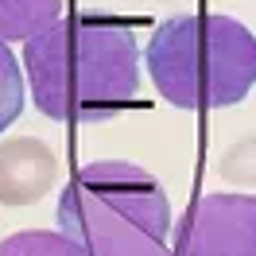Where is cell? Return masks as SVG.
Masks as SVG:
<instances>
[{"label":"cell","instance_id":"7","mask_svg":"<svg viewBox=\"0 0 256 256\" xmlns=\"http://www.w3.org/2000/svg\"><path fill=\"white\" fill-rule=\"evenodd\" d=\"M0 256H90L74 237H66L62 229H24L0 240Z\"/></svg>","mask_w":256,"mask_h":256},{"label":"cell","instance_id":"2","mask_svg":"<svg viewBox=\"0 0 256 256\" xmlns=\"http://www.w3.org/2000/svg\"><path fill=\"white\" fill-rule=\"evenodd\" d=\"M58 229L90 256H175L171 202L152 171L120 160L78 167L58 194Z\"/></svg>","mask_w":256,"mask_h":256},{"label":"cell","instance_id":"4","mask_svg":"<svg viewBox=\"0 0 256 256\" xmlns=\"http://www.w3.org/2000/svg\"><path fill=\"white\" fill-rule=\"evenodd\" d=\"M175 256H256V194H206L175 229Z\"/></svg>","mask_w":256,"mask_h":256},{"label":"cell","instance_id":"5","mask_svg":"<svg viewBox=\"0 0 256 256\" xmlns=\"http://www.w3.org/2000/svg\"><path fill=\"white\" fill-rule=\"evenodd\" d=\"M58 182V156L35 136H8L0 144V202L32 206Z\"/></svg>","mask_w":256,"mask_h":256},{"label":"cell","instance_id":"9","mask_svg":"<svg viewBox=\"0 0 256 256\" xmlns=\"http://www.w3.org/2000/svg\"><path fill=\"white\" fill-rule=\"evenodd\" d=\"M218 175L233 186H256V136L229 144L218 160Z\"/></svg>","mask_w":256,"mask_h":256},{"label":"cell","instance_id":"6","mask_svg":"<svg viewBox=\"0 0 256 256\" xmlns=\"http://www.w3.org/2000/svg\"><path fill=\"white\" fill-rule=\"evenodd\" d=\"M62 4L66 0H0V43L35 39L62 20Z\"/></svg>","mask_w":256,"mask_h":256},{"label":"cell","instance_id":"3","mask_svg":"<svg viewBox=\"0 0 256 256\" xmlns=\"http://www.w3.org/2000/svg\"><path fill=\"white\" fill-rule=\"evenodd\" d=\"M148 74L178 109H229L256 86V35L233 16H171L148 39Z\"/></svg>","mask_w":256,"mask_h":256},{"label":"cell","instance_id":"8","mask_svg":"<svg viewBox=\"0 0 256 256\" xmlns=\"http://www.w3.org/2000/svg\"><path fill=\"white\" fill-rule=\"evenodd\" d=\"M24 112V74L12 50L0 43V132Z\"/></svg>","mask_w":256,"mask_h":256},{"label":"cell","instance_id":"1","mask_svg":"<svg viewBox=\"0 0 256 256\" xmlns=\"http://www.w3.org/2000/svg\"><path fill=\"white\" fill-rule=\"evenodd\" d=\"M35 109L62 124H101L140 90L136 28L116 16H66L24 43Z\"/></svg>","mask_w":256,"mask_h":256}]
</instances>
